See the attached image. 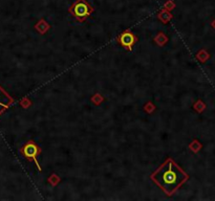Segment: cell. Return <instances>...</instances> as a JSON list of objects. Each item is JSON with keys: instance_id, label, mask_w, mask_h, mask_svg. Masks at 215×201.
<instances>
[{"instance_id": "obj_1", "label": "cell", "mask_w": 215, "mask_h": 201, "mask_svg": "<svg viewBox=\"0 0 215 201\" xmlns=\"http://www.w3.org/2000/svg\"><path fill=\"white\" fill-rule=\"evenodd\" d=\"M150 178L159 188L171 196L188 180V175L171 158H168L151 174Z\"/></svg>"}, {"instance_id": "obj_2", "label": "cell", "mask_w": 215, "mask_h": 201, "mask_svg": "<svg viewBox=\"0 0 215 201\" xmlns=\"http://www.w3.org/2000/svg\"><path fill=\"white\" fill-rule=\"evenodd\" d=\"M93 7L87 0H76L69 7L68 12L76 21L84 22L93 13Z\"/></svg>"}, {"instance_id": "obj_3", "label": "cell", "mask_w": 215, "mask_h": 201, "mask_svg": "<svg viewBox=\"0 0 215 201\" xmlns=\"http://www.w3.org/2000/svg\"><path fill=\"white\" fill-rule=\"evenodd\" d=\"M20 153H21L22 156H24V157H25L26 159H29V161H32V160L34 161L36 164V166H37V168H38V170L41 172V170L42 169H41L40 164L37 160V157L41 154V149L35 142H33V140H29V142H26L25 144L22 146V148L20 149Z\"/></svg>"}, {"instance_id": "obj_4", "label": "cell", "mask_w": 215, "mask_h": 201, "mask_svg": "<svg viewBox=\"0 0 215 201\" xmlns=\"http://www.w3.org/2000/svg\"><path fill=\"white\" fill-rule=\"evenodd\" d=\"M117 42L128 51H132L134 44L137 42V37L130 31H124L117 37Z\"/></svg>"}, {"instance_id": "obj_5", "label": "cell", "mask_w": 215, "mask_h": 201, "mask_svg": "<svg viewBox=\"0 0 215 201\" xmlns=\"http://www.w3.org/2000/svg\"><path fill=\"white\" fill-rule=\"evenodd\" d=\"M13 98L0 86V114L13 104Z\"/></svg>"}]
</instances>
